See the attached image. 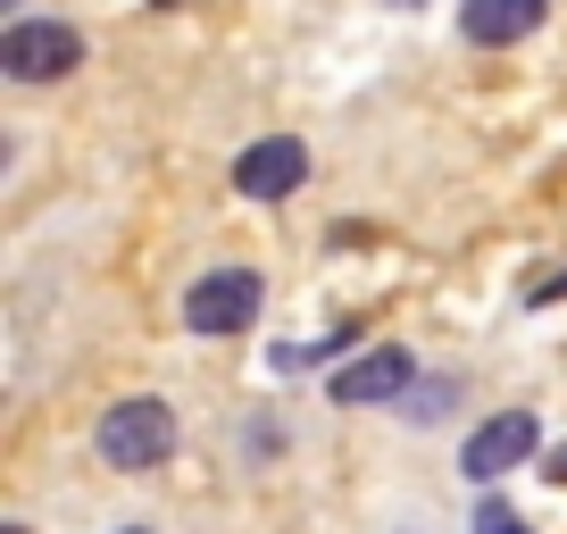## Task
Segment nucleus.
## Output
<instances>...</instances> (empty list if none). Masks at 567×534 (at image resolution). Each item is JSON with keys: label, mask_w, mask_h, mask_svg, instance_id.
<instances>
[{"label": "nucleus", "mask_w": 567, "mask_h": 534, "mask_svg": "<svg viewBox=\"0 0 567 534\" xmlns=\"http://www.w3.org/2000/svg\"><path fill=\"white\" fill-rule=\"evenodd\" d=\"M526 301H534V309H550V301H567V267H559V276H543V285H526Z\"/></svg>", "instance_id": "10"}, {"label": "nucleus", "mask_w": 567, "mask_h": 534, "mask_svg": "<svg viewBox=\"0 0 567 534\" xmlns=\"http://www.w3.org/2000/svg\"><path fill=\"white\" fill-rule=\"evenodd\" d=\"M409 384H417V359H409L401 342H375V351H359L351 368H334V401H342V410H375V401H401Z\"/></svg>", "instance_id": "5"}, {"label": "nucleus", "mask_w": 567, "mask_h": 534, "mask_svg": "<svg viewBox=\"0 0 567 534\" xmlns=\"http://www.w3.org/2000/svg\"><path fill=\"white\" fill-rule=\"evenodd\" d=\"M443 410H451V384H443V376H434V384L417 392V418H425V427H434V418H443Z\"/></svg>", "instance_id": "9"}, {"label": "nucleus", "mask_w": 567, "mask_h": 534, "mask_svg": "<svg viewBox=\"0 0 567 534\" xmlns=\"http://www.w3.org/2000/svg\"><path fill=\"white\" fill-rule=\"evenodd\" d=\"M92 451H101V468H117V476H151V468H167V451H176V410L151 401V392L109 401L101 427H92Z\"/></svg>", "instance_id": "1"}, {"label": "nucleus", "mask_w": 567, "mask_h": 534, "mask_svg": "<svg viewBox=\"0 0 567 534\" xmlns=\"http://www.w3.org/2000/svg\"><path fill=\"white\" fill-rule=\"evenodd\" d=\"M550 476H559V484H567V443H559V451H550Z\"/></svg>", "instance_id": "11"}, {"label": "nucleus", "mask_w": 567, "mask_h": 534, "mask_svg": "<svg viewBox=\"0 0 567 534\" xmlns=\"http://www.w3.org/2000/svg\"><path fill=\"white\" fill-rule=\"evenodd\" d=\"M117 534H151V526H117Z\"/></svg>", "instance_id": "12"}, {"label": "nucleus", "mask_w": 567, "mask_h": 534, "mask_svg": "<svg viewBox=\"0 0 567 534\" xmlns=\"http://www.w3.org/2000/svg\"><path fill=\"white\" fill-rule=\"evenodd\" d=\"M543 18H550V0H460V34L476 42V51H509V42H526Z\"/></svg>", "instance_id": "7"}, {"label": "nucleus", "mask_w": 567, "mask_h": 534, "mask_svg": "<svg viewBox=\"0 0 567 534\" xmlns=\"http://www.w3.org/2000/svg\"><path fill=\"white\" fill-rule=\"evenodd\" d=\"M534 443H543V418H534V410H501V418H484V427L467 434V460L460 468L476 484H493V476H509V468H526Z\"/></svg>", "instance_id": "4"}, {"label": "nucleus", "mask_w": 567, "mask_h": 534, "mask_svg": "<svg viewBox=\"0 0 567 534\" xmlns=\"http://www.w3.org/2000/svg\"><path fill=\"white\" fill-rule=\"evenodd\" d=\"M476 534H534V526H517L501 501H484V510H476Z\"/></svg>", "instance_id": "8"}, {"label": "nucleus", "mask_w": 567, "mask_h": 534, "mask_svg": "<svg viewBox=\"0 0 567 534\" xmlns=\"http://www.w3.org/2000/svg\"><path fill=\"white\" fill-rule=\"evenodd\" d=\"M259 301H267L259 267H200V285L184 292V326H193L200 342L250 335V318H259Z\"/></svg>", "instance_id": "2"}, {"label": "nucleus", "mask_w": 567, "mask_h": 534, "mask_svg": "<svg viewBox=\"0 0 567 534\" xmlns=\"http://www.w3.org/2000/svg\"><path fill=\"white\" fill-rule=\"evenodd\" d=\"M0 68L18 75V84H59V75L84 68V34L59 18H18L0 34Z\"/></svg>", "instance_id": "3"}, {"label": "nucleus", "mask_w": 567, "mask_h": 534, "mask_svg": "<svg viewBox=\"0 0 567 534\" xmlns=\"http://www.w3.org/2000/svg\"><path fill=\"white\" fill-rule=\"evenodd\" d=\"M309 176V151L292 143V134H267V143H250L243 160H234V193L243 201H292Z\"/></svg>", "instance_id": "6"}, {"label": "nucleus", "mask_w": 567, "mask_h": 534, "mask_svg": "<svg viewBox=\"0 0 567 534\" xmlns=\"http://www.w3.org/2000/svg\"><path fill=\"white\" fill-rule=\"evenodd\" d=\"M9 534H25V526H9Z\"/></svg>", "instance_id": "13"}]
</instances>
